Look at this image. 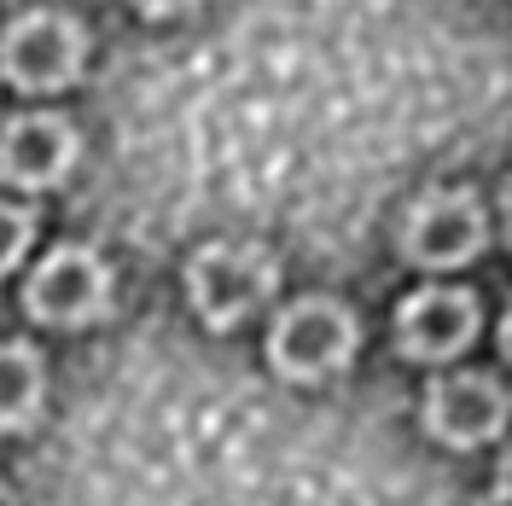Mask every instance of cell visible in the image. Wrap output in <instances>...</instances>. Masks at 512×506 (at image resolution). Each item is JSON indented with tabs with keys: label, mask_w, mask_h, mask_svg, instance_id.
Segmentation results:
<instances>
[{
	"label": "cell",
	"mask_w": 512,
	"mask_h": 506,
	"mask_svg": "<svg viewBox=\"0 0 512 506\" xmlns=\"http://www.w3.org/2000/svg\"><path fill=\"white\" fill-rule=\"evenodd\" d=\"M41 390H47L41 355H35L30 344H0V431H24V425H35Z\"/></svg>",
	"instance_id": "9c48e42d"
},
{
	"label": "cell",
	"mask_w": 512,
	"mask_h": 506,
	"mask_svg": "<svg viewBox=\"0 0 512 506\" xmlns=\"http://www.w3.org/2000/svg\"><path fill=\"white\" fill-rule=\"evenodd\" d=\"M0 506H18V501H12V495H6V489H0Z\"/></svg>",
	"instance_id": "7c38bea8"
},
{
	"label": "cell",
	"mask_w": 512,
	"mask_h": 506,
	"mask_svg": "<svg viewBox=\"0 0 512 506\" xmlns=\"http://www.w3.org/2000/svg\"><path fill=\"white\" fill-rule=\"evenodd\" d=\"M507 425V390L489 373H448L425 396V431L448 448H478L501 437Z\"/></svg>",
	"instance_id": "8992f818"
},
{
	"label": "cell",
	"mask_w": 512,
	"mask_h": 506,
	"mask_svg": "<svg viewBox=\"0 0 512 506\" xmlns=\"http://www.w3.org/2000/svg\"><path fill=\"white\" fill-rule=\"evenodd\" d=\"M82 152L76 128L64 117H47V111H30L0 134V175L12 187H53L70 175V163Z\"/></svg>",
	"instance_id": "ba28073f"
},
{
	"label": "cell",
	"mask_w": 512,
	"mask_h": 506,
	"mask_svg": "<svg viewBox=\"0 0 512 506\" xmlns=\"http://www.w3.org/2000/svg\"><path fill=\"white\" fill-rule=\"evenodd\" d=\"M478 338V297L454 285H425L396 315V344L408 361H454Z\"/></svg>",
	"instance_id": "52a82bcc"
},
{
	"label": "cell",
	"mask_w": 512,
	"mask_h": 506,
	"mask_svg": "<svg viewBox=\"0 0 512 506\" xmlns=\"http://www.w3.org/2000/svg\"><path fill=\"white\" fill-rule=\"evenodd\" d=\"M274 285H280V262L262 251V245H245V239H216V245H204L187 268L192 309L210 320L216 332L239 326L256 303H268Z\"/></svg>",
	"instance_id": "6da1fadb"
},
{
	"label": "cell",
	"mask_w": 512,
	"mask_h": 506,
	"mask_svg": "<svg viewBox=\"0 0 512 506\" xmlns=\"http://www.w3.org/2000/svg\"><path fill=\"white\" fill-rule=\"evenodd\" d=\"M483 239H489V227H483L478 192L460 187L425 192L402 222V256L414 268H460L483 251Z\"/></svg>",
	"instance_id": "277c9868"
},
{
	"label": "cell",
	"mask_w": 512,
	"mask_h": 506,
	"mask_svg": "<svg viewBox=\"0 0 512 506\" xmlns=\"http://www.w3.org/2000/svg\"><path fill=\"white\" fill-rule=\"evenodd\" d=\"M355 355V315L332 297H297L280 309L274 332H268V361L274 373L291 384H315L344 373Z\"/></svg>",
	"instance_id": "7a4b0ae2"
},
{
	"label": "cell",
	"mask_w": 512,
	"mask_h": 506,
	"mask_svg": "<svg viewBox=\"0 0 512 506\" xmlns=\"http://www.w3.org/2000/svg\"><path fill=\"white\" fill-rule=\"evenodd\" d=\"M24 303L47 326H88L111 309V274L88 245H59L24 285Z\"/></svg>",
	"instance_id": "5b68a950"
},
{
	"label": "cell",
	"mask_w": 512,
	"mask_h": 506,
	"mask_svg": "<svg viewBox=\"0 0 512 506\" xmlns=\"http://www.w3.org/2000/svg\"><path fill=\"white\" fill-rule=\"evenodd\" d=\"M82 59H88V35L76 18L64 12H30L18 18L6 41H0V70L30 88V94H59L82 76Z\"/></svg>",
	"instance_id": "3957f363"
},
{
	"label": "cell",
	"mask_w": 512,
	"mask_h": 506,
	"mask_svg": "<svg viewBox=\"0 0 512 506\" xmlns=\"http://www.w3.org/2000/svg\"><path fill=\"white\" fill-rule=\"evenodd\" d=\"M35 239V216L30 210H18V204H6L0 198V274H12L18 262H24V251H30Z\"/></svg>",
	"instance_id": "30bf717a"
},
{
	"label": "cell",
	"mask_w": 512,
	"mask_h": 506,
	"mask_svg": "<svg viewBox=\"0 0 512 506\" xmlns=\"http://www.w3.org/2000/svg\"><path fill=\"white\" fill-rule=\"evenodd\" d=\"M140 12H152V18H169V12H187V6H198V0H134Z\"/></svg>",
	"instance_id": "8fae6325"
}]
</instances>
